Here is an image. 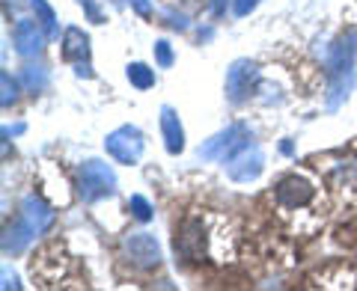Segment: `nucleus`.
<instances>
[{
  "label": "nucleus",
  "mask_w": 357,
  "mask_h": 291,
  "mask_svg": "<svg viewBox=\"0 0 357 291\" xmlns=\"http://www.w3.org/2000/svg\"><path fill=\"white\" fill-rule=\"evenodd\" d=\"M256 6H259V0H236V15H238V18L250 15Z\"/></svg>",
  "instance_id": "5701e85b"
},
{
  "label": "nucleus",
  "mask_w": 357,
  "mask_h": 291,
  "mask_svg": "<svg viewBox=\"0 0 357 291\" xmlns=\"http://www.w3.org/2000/svg\"><path fill=\"white\" fill-rule=\"evenodd\" d=\"M143 146H146V140H143V131L134 128V125H119L116 131H110L105 137V149L107 155L114 158L116 164H137L140 155H143Z\"/></svg>",
  "instance_id": "7ed1b4c3"
},
{
  "label": "nucleus",
  "mask_w": 357,
  "mask_h": 291,
  "mask_svg": "<svg viewBox=\"0 0 357 291\" xmlns=\"http://www.w3.org/2000/svg\"><path fill=\"white\" fill-rule=\"evenodd\" d=\"M223 166H227V175L232 182L248 184V182H256V178H259L262 166H265V155L256 143H248V146H241L232 158L223 161Z\"/></svg>",
  "instance_id": "423d86ee"
},
{
  "label": "nucleus",
  "mask_w": 357,
  "mask_h": 291,
  "mask_svg": "<svg viewBox=\"0 0 357 291\" xmlns=\"http://www.w3.org/2000/svg\"><path fill=\"white\" fill-rule=\"evenodd\" d=\"M75 74L77 77H93V69H89V63H77L75 65Z\"/></svg>",
  "instance_id": "bb28decb"
},
{
  "label": "nucleus",
  "mask_w": 357,
  "mask_h": 291,
  "mask_svg": "<svg viewBox=\"0 0 357 291\" xmlns=\"http://www.w3.org/2000/svg\"><path fill=\"white\" fill-rule=\"evenodd\" d=\"M312 194H316V187H312L307 178H301V175H286L274 187L277 203L286 205V208H304V205H310Z\"/></svg>",
  "instance_id": "9d476101"
},
{
  "label": "nucleus",
  "mask_w": 357,
  "mask_h": 291,
  "mask_svg": "<svg viewBox=\"0 0 357 291\" xmlns=\"http://www.w3.org/2000/svg\"><path fill=\"white\" fill-rule=\"evenodd\" d=\"M173 60H176L173 45L167 42V39H158V42H155V63H158V69H170Z\"/></svg>",
  "instance_id": "aec40b11"
},
{
  "label": "nucleus",
  "mask_w": 357,
  "mask_h": 291,
  "mask_svg": "<svg viewBox=\"0 0 357 291\" xmlns=\"http://www.w3.org/2000/svg\"><path fill=\"white\" fill-rule=\"evenodd\" d=\"M77 6L86 13V18L93 21V24H105V9L96 3V0H77Z\"/></svg>",
  "instance_id": "412c9836"
},
{
  "label": "nucleus",
  "mask_w": 357,
  "mask_h": 291,
  "mask_svg": "<svg viewBox=\"0 0 357 291\" xmlns=\"http://www.w3.org/2000/svg\"><path fill=\"white\" fill-rule=\"evenodd\" d=\"M45 36L48 33L42 30L39 21H30V18H18L15 27H13V45H15V54L24 60L39 57L42 48H45Z\"/></svg>",
  "instance_id": "6e6552de"
},
{
  "label": "nucleus",
  "mask_w": 357,
  "mask_h": 291,
  "mask_svg": "<svg viewBox=\"0 0 357 291\" xmlns=\"http://www.w3.org/2000/svg\"><path fill=\"white\" fill-rule=\"evenodd\" d=\"M131 3V9L137 15H143V18H152V0H128Z\"/></svg>",
  "instance_id": "4be33fe9"
},
{
  "label": "nucleus",
  "mask_w": 357,
  "mask_h": 291,
  "mask_svg": "<svg viewBox=\"0 0 357 291\" xmlns=\"http://www.w3.org/2000/svg\"><path fill=\"white\" fill-rule=\"evenodd\" d=\"M176 253L188 262H203L206 255V232L199 220H185L182 229L176 232Z\"/></svg>",
  "instance_id": "1a4fd4ad"
},
{
  "label": "nucleus",
  "mask_w": 357,
  "mask_h": 291,
  "mask_svg": "<svg viewBox=\"0 0 357 291\" xmlns=\"http://www.w3.org/2000/svg\"><path fill=\"white\" fill-rule=\"evenodd\" d=\"M259 84V65L253 60H236L227 69V98L232 104H244Z\"/></svg>",
  "instance_id": "0eeeda50"
},
{
  "label": "nucleus",
  "mask_w": 357,
  "mask_h": 291,
  "mask_svg": "<svg viewBox=\"0 0 357 291\" xmlns=\"http://www.w3.org/2000/svg\"><path fill=\"white\" fill-rule=\"evenodd\" d=\"M122 255H126L137 271H152V267L161 265V247L149 232L126 235V241H122Z\"/></svg>",
  "instance_id": "39448f33"
},
{
  "label": "nucleus",
  "mask_w": 357,
  "mask_h": 291,
  "mask_svg": "<svg viewBox=\"0 0 357 291\" xmlns=\"http://www.w3.org/2000/svg\"><path fill=\"white\" fill-rule=\"evenodd\" d=\"M30 6H33V13H36V21L42 24V30L48 33L51 39L57 36V15H54V6L48 0H30Z\"/></svg>",
  "instance_id": "dca6fc26"
},
{
  "label": "nucleus",
  "mask_w": 357,
  "mask_h": 291,
  "mask_svg": "<svg viewBox=\"0 0 357 291\" xmlns=\"http://www.w3.org/2000/svg\"><path fill=\"white\" fill-rule=\"evenodd\" d=\"M33 235H36V232L27 226V220H24V217H18L13 226H6V232H3V253H13V255L24 253V250H27V244L33 241Z\"/></svg>",
  "instance_id": "4468645a"
},
{
  "label": "nucleus",
  "mask_w": 357,
  "mask_h": 291,
  "mask_svg": "<svg viewBox=\"0 0 357 291\" xmlns=\"http://www.w3.org/2000/svg\"><path fill=\"white\" fill-rule=\"evenodd\" d=\"M21 217L27 220V226L36 232V235H42V232H48L51 229V223H54V211H51V205L45 203V199H39V196H24V203H21Z\"/></svg>",
  "instance_id": "9b49d317"
},
{
  "label": "nucleus",
  "mask_w": 357,
  "mask_h": 291,
  "mask_svg": "<svg viewBox=\"0 0 357 291\" xmlns=\"http://www.w3.org/2000/svg\"><path fill=\"white\" fill-rule=\"evenodd\" d=\"M128 81L134 89H152L155 86V69H149L146 63H128Z\"/></svg>",
  "instance_id": "f3484780"
},
{
  "label": "nucleus",
  "mask_w": 357,
  "mask_h": 291,
  "mask_svg": "<svg viewBox=\"0 0 357 291\" xmlns=\"http://www.w3.org/2000/svg\"><path fill=\"white\" fill-rule=\"evenodd\" d=\"M250 143V128L248 125H229L227 131H220V134H215L211 140H206L203 146H199V158L203 161H227V158H232L241 146H248Z\"/></svg>",
  "instance_id": "20e7f679"
},
{
  "label": "nucleus",
  "mask_w": 357,
  "mask_h": 291,
  "mask_svg": "<svg viewBox=\"0 0 357 291\" xmlns=\"http://www.w3.org/2000/svg\"><path fill=\"white\" fill-rule=\"evenodd\" d=\"M116 190V173L110 170L105 161L89 158L81 164V173H77V194H81L84 203H98L105 196H114Z\"/></svg>",
  "instance_id": "f03ea898"
},
{
  "label": "nucleus",
  "mask_w": 357,
  "mask_h": 291,
  "mask_svg": "<svg viewBox=\"0 0 357 291\" xmlns=\"http://www.w3.org/2000/svg\"><path fill=\"white\" fill-rule=\"evenodd\" d=\"M3 288H18V276H9V267H3Z\"/></svg>",
  "instance_id": "393cba45"
},
{
  "label": "nucleus",
  "mask_w": 357,
  "mask_h": 291,
  "mask_svg": "<svg viewBox=\"0 0 357 291\" xmlns=\"http://www.w3.org/2000/svg\"><path fill=\"white\" fill-rule=\"evenodd\" d=\"M128 208H131V214L137 217L140 223H149V220L155 217V211H152V205H149V199H146V196H140V194H134V196L128 199Z\"/></svg>",
  "instance_id": "6ab92c4d"
},
{
  "label": "nucleus",
  "mask_w": 357,
  "mask_h": 291,
  "mask_svg": "<svg viewBox=\"0 0 357 291\" xmlns=\"http://www.w3.org/2000/svg\"><path fill=\"white\" fill-rule=\"evenodd\" d=\"M63 60H69V63H86L89 60V36L81 27L63 30Z\"/></svg>",
  "instance_id": "ddd939ff"
},
{
  "label": "nucleus",
  "mask_w": 357,
  "mask_h": 291,
  "mask_svg": "<svg viewBox=\"0 0 357 291\" xmlns=\"http://www.w3.org/2000/svg\"><path fill=\"white\" fill-rule=\"evenodd\" d=\"M18 102V81H13L9 72H0V104L13 107Z\"/></svg>",
  "instance_id": "a211bd4d"
},
{
  "label": "nucleus",
  "mask_w": 357,
  "mask_h": 291,
  "mask_svg": "<svg viewBox=\"0 0 357 291\" xmlns=\"http://www.w3.org/2000/svg\"><path fill=\"white\" fill-rule=\"evenodd\" d=\"M227 3L229 0H211V9H215V15L220 18V15H227Z\"/></svg>",
  "instance_id": "a878e982"
},
{
  "label": "nucleus",
  "mask_w": 357,
  "mask_h": 291,
  "mask_svg": "<svg viewBox=\"0 0 357 291\" xmlns=\"http://www.w3.org/2000/svg\"><path fill=\"white\" fill-rule=\"evenodd\" d=\"M357 63V27L345 30L328 48V107L337 110L354 89Z\"/></svg>",
  "instance_id": "f257e3e1"
},
{
  "label": "nucleus",
  "mask_w": 357,
  "mask_h": 291,
  "mask_svg": "<svg viewBox=\"0 0 357 291\" xmlns=\"http://www.w3.org/2000/svg\"><path fill=\"white\" fill-rule=\"evenodd\" d=\"M21 86L27 89V93H42L45 86H48V72L42 69V65H33V63H27L24 69H21Z\"/></svg>",
  "instance_id": "2eb2a0df"
},
{
  "label": "nucleus",
  "mask_w": 357,
  "mask_h": 291,
  "mask_svg": "<svg viewBox=\"0 0 357 291\" xmlns=\"http://www.w3.org/2000/svg\"><path fill=\"white\" fill-rule=\"evenodd\" d=\"M24 131V125H15V128H3V137H9V134H21Z\"/></svg>",
  "instance_id": "cd10ccee"
},
{
  "label": "nucleus",
  "mask_w": 357,
  "mask_h": 291,
  "mask_svg": "<svg viewBox=\"0 0 357 291\" xmlns=\"http://www.w3.org/2000/svg\"><path fill=\"white\" fill-rule=\"evenodd\" d=\"M167 24H170L173 30H188V21H185V15H176V13H167Z\"/></svg>",
  "instance_id": "b1692460"
},
{
  "label": "nucleus",
  "mask_w": 357,
  "mask_h": 291,
  "mask_svg": "<svg viewBox=\"0 0 357 291\" xmlns=\"http://www.w3.org/2000/svg\"><path fill=\"white\" fill-rule=\"evenodd\" d=\"M161 137H164V146H167V152L170 155H182L185 152V128H182L178 113L170 104L161 107Z\"/></svg>",
  "instance_id": "f8f14e48"
}]
</instances>
